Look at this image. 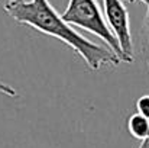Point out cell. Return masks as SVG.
Wrapping results in <instances>:
<instances>
[{
  "instance_id": "obj_8",
  "label": "cell",
  "mask_w": 149,
  "mask_h": 148,
  "mask_svg": "<svg viewBox=\"0 0 149 148\" xmlns=\"http://www.w3.org/2000/svg\"><path fill=\"white\" fill-rule=\"evenodd\" d=\"M139 148H149V138H146L145 141H142V144L139 145Z\"/></svg>"
},
{
  "instance_id": "obj_1",
  "label": "cell",
  "mask_w": 149,
  "mask_h": 148,
  "mask_svg": "<svg viewBox=\"0 0 149 148\" xmlns=\"http://www.w3.org/2000/svg\"><path fill=\"white\" fill-rule=\"evenodd\" d=\"M4 12L17 23L28 25L41 34L62 41L65 45L74 49L93 71H99L106 64L119 65L122 62V60L110 48L101 47L80 35L62 19L48 0L7 1L4 4Z\"/></svg>"
},
{
  "instance_id": "obj_6",
  "label": "cell",
  "mask_w": 149,
  "mask_h": 148,
  "mask_svg": "<svg viewBox=\"0 0 149 148\" xmlns=\"http://www.w3.org/2000/svg\"><path fill=\"white\" fill-rule=\"evenodd\" d=\"M136 112L149 119V95H143L136 100Z\"/></svg>"
},
{
  "instance_id": "obj_7",
  "label": "cell",
  "mask_w": 149,
  "mask_h": 148,
  "mask_svg": "<svg viewBox=\"0 0 149 148\" xmlns=\"http://www.w3.org/2000/svg\"><path fill=\"white\" fill-rule=\"evenodd\" d=\"M0 93L7 96V97H17V90L13 89L12 86L3 83V81H0Z\"/></svg>"
},
{
  "instance_id": "obj_4",
  "label": "cell",
  "mask_w": 149,
  "mask_h": 148,
  "mask_svg": "<svg viewBox=\"0 0 149 148\" xmlns=\"http://www.w3.org/2000/svg\"><path fill=\"white\" fill-rule=\"evenodd\" d=\"M126 126H127L129 134L135 140H139L142 142L146 138H149V119L145 118V116H142L141 113H138V112L132 113L127 118Z\"/></svg>"
},
{
  "instance_id": "obj_5",
  "label": "cell",
  "mask_w": 149,
  "mask_h": 148,
  "mask_svg": "<svg viewBox=\"0 0 149 148\" xmlns=\"http://www.w3.org/2000/svg\"><path fill=\"white\" fill-rule=\"evenodd\" d=\"M142 52H143V58L149 70V4L145 20H143V26H142Z\"/></svg>"
},
{
  "instance_id": "obj_10",
  "label": "cell",
  "mask_w": 149,
  "mask_h": 148,
  "mask_svg": "<svg viewBox=\"0 0 149 148\" xmlns=\"http://www.w3.org/2000/svg\"><path fill=\"white\" fill-rule=\"evenodd\" d=\"M10 1H25V0H10Z\"/></svg>"
},
{
  "instance_id": "obj_9",
  "label": "cell",
  "mask_w": 149,
  "mask_h": 148,
  "mask_svg": "<svg viewBox=\"0 0 149 148\" xmlns=\"http://www.w3.org/2000/svg\"><path fill=\"white\" fill-rule=\"evenodd\" d=\"M126 1H129V3H133V1H142V3L146 4V6L149 4V0H126Z\"/></svg>"
},
{
  "instance_id": "obj_3",
  "label": "cell",
  "mask_w": 149,
  "mask_h": 148,
  "mask_svg": "<svg viewBox=\"0 0 149 148\" xmlns=\"http://www.w3.org/2000/svg\"><path fill=\"white\" fill-rule=\"evenodd\" d=\"M104 18L114 34L122 49L123 61L133 62V39L130 34V20L123 0H103Z\"/></svg>"
},
{
  "instance_id": "obj_2",
  "label": "cell",
  "mask_w": 149,
  "mask_h": 148,
  "mask_svg": "<svg viewBox=\"0 0 149 148\" xmlns=\"http://www.w3.org/2000/svg\"><path fill=\"white\" fill-rule=\"evenodd\" d=\"M62 19L70 23L71 26H78L96 36L107 45L120 60L123 61L122 49L119 45V41L116 39L114 34L111 32L104 15L101 13L99 3L96 0H70L67 9L61 15Z\"/></svg>"
}]
</instances>
